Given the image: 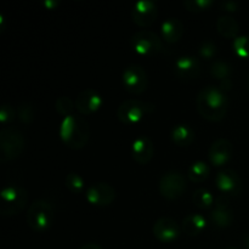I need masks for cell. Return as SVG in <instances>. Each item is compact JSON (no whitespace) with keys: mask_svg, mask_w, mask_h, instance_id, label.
<instances>
[{"mask_svg":"<svg viewBox=\"0 0 249 249\" xmlns=\"http://www.w3.org/2000/svg\"><path fill=\"white\" fill-rule=\"evenodd\" d=\"M58 5H60V1H58V0H45V1H44V6L49 10H55Z\"/></svg>","mask_w":249,"mask_h":249,"instance_id":"34","label":"cell"},{"mask_svg":"<svg viewBox=\"0 0 249 249\" xmlns=\"http://www.w3.org/2000/svg\"><path fill=\"white\" fill-rule=\"evenodd\" d=\"M122 80H123L126 91H129L130 94H142L147 89V73L141 65L133 63V65L125 67V70L123 71V75H122Z\"/></svg>","mask_w":249,"mask_h":249,"instance_id":"9","label":"cell"},{"mask_svg":"<svg viewBox=\"0 0 249 249\" xmlns=\"http://www.w3.org/2000/svg\"><path fill=\"white\" fill-rule=\"evenodd\" d=\"M55 211L50 202L45 199H36L29 206L26 214V221L32 230L36 232L46 231L53 224Z\"/></svg>","mask_w":249,"mask_h":249,"instance_id":"3","label":"cell"},{"mask_svg":"<svg viewBox=\"0 0 249 249\" xmlns=\"http://www.w3.org/2000/svg\"><path fill=\"white\" fill-rule=\"evenodd\" d=\"M170 136L175 145L180 147H186L195 140V131L189 124L180 123L173 126Z\"/></svg>","mask_w":249,"mask_h":249,"instance_id":"22","label":"cell"},{"mask_svg":"<svg viewBox=\"0 0 249 249\" xmlns=\"http://www.w3.org/2000/svg\"><path fill=\"white\" fill-rule=\"evenodd\" d=\"M196 106L198 113L207 121L219 122L228 112V95L219 85H207L197 95Z\"/></svg>","mask_w":249,"mask_h":249,"instance_id":"1","label":"cell"},{"mask_svg":"<svg viewBox=\"0 0 249 249\" xmlns=\"http://www.w3.org/2000/svg\"><path fill=\"white\" fill-rule=\"evenodd\" d=\"M209 174H211V167L204 160L194 162L187 170V178L196 184L203 182L209 177Z\"/></svg>","mask_w":249,"mask_h":249,"instance_id":"24","label":"cell"},{"mask_svg":"<svg viewBox=\"0 0 249 249\" xmlns=\"http://www.w3.org/2000/svg\"><path fill=\"white\" fill-rule=\"evenodd\" d=\"M155 153V146L150 138L145 135H140L134 140L131 145V156L134 160L141 165H145L152 160Z\"/></svg>","mask_w":249,"mask_h":249,"instance_id":"18","label":"cell"},{"mask_svg":"<svg viewBox=\"0 0 249 249\" xmlns=\"http://www.w3.org/2000/svg\"><path fill=\"white\" fill-rule=\"evenodd\" d=\"M233 153L232 143L228 139L220 138L214 141L208 151L209 160L215 167H221L231 160Z\"/></svg>","mask_w":249,"mask_h":249,"instance_id":"17","label":"cell"},{"mask_svg":"<svg viewBox=\"0 0 249 249\" xmlns=\"http://www.w3.org/2000/svg\"><path fill=\"white\" fill-rule=\"evenodd\" d=\"M79 249H102V248L100 247L99 245H96V243H85V245H83Z\"/></svg>","mask_w":249,"mask_h":249,"instance_id":"35","label":"cell"},{"mask_svg":"<svg viewBox=\"0 0 249 249\" xmlns=\"http://www.w3.org/2000/svg\"><path fill=\"white\" fill-rule=\"evenodd\" d=\"M233 218L235 215L228 198L221 195L214 202V208L211 212V220L219 228H228L232 224Z\"/></svg>","mask_w":249,"mask_h":249,"instance_id":"16","label":"cell"},{"mask_svg":"<svg viewBox=\"0 0 249 249\" xmlns=\"http://www.w3.org/2000/svg\"><path fill=\"white\" fill-rule=\"evenodd\" d=\"M55 108L63 118L70 117L73 114V111L75 108V102L72 101V99L68 96H61L55 101Z\"/></svg>","mask_w":249,"mask_h":249,"instance_id":"27","label":"cell"},{"mask_svg":"<svg viewBox=\"0 0 249 249\" xmlns=\"http://www.w3.org/2000/svg\"><path fill=\"white\" fill-rule=\"evenodd\" d=\"M16 112H15L14 107L10 104H4L0 107V122L2 124H7L10 122H12L16 117Z\"/></svg>","mask_w":249,"mask_h":249,"instance_id":"32","label":"cell"},{"mask_svg":"<svg viewBox=\"0 0 249 249\" xmlns=\"http://www.w3.org/2000/svg\"><path fill=\"white\" fill-rule=\"evenodd\" d=\"M238 7H240V4L236 0H225V1L221 2V9H224L225 11L235 12L237 11Z\"/></svg>","mask_w":249,"mask_h":249,"instance_id":"33","label":"cell"},{"mask_svg":"<svg viewBox=\"0 0 249 249\" xmlns=\"http://www.w3.org/2000/svg\"><path fill=\"white\" fill-rule=\"evenodd\" d=\"M192 199H194V203L198 208H211L214 202H215L212 192L208 191L207 189H203V187L195 190L194 195H192Z\"/></svg>","mask_w":249,"mask_h":249,"instance_id":"25","label":"cell"},{"mask_svg":"<svg viewBox=\"0 0 249 249\" xmlns=\"http://www.w3.org/2000/svg\"><path fill=\"white\" fill-rule=\"evenodd\" d=\"M184 24L179 18L175 17H170V18L165 19L160 27V32H162V38L164 39L167 43H177L184 36Z\"/></svg>","mask_w":249,"mask_h":249,"instance_id":"20","label":"cell"},{"mask_svg":"<svg viewBox=\"0 0 249 249\" xmlns=\"http://www.w3.org/2000/svg\"><path fill=\"white\" fill-rule=\"evenodd\" d=\"M207 220L202 214H187L182 220V230L189 236H197L206 229Z\"/></svg>","mask_w":249,"mask_h":249,"instance_id":"23","label":"cell"},{"mask_svg":"<svg viewBox=\"0 0 249 249\" xmlns=\"http://www.w3.org/2000/svg\"><path fill=\"white\" fill-rule=\"evenodd\" d=\"M215 184L223 195L236 196L242 190V180L232 169H223L216 174Z\"/></svg>","mask_w":249,"mask_h":249,"instance_id":"15","label":"cell"},{"mask_svg":"<svg viewBox=\"0 0 249 249\" xmlns=\"http://www.w3.org/2000/svg\"><path fill=\"white\" fill-rule=\"evenodd\" d=\"M24 136L18 129L12 126H4L0 130V160H16L24 150Z\"/></svg>","mask_w":249,"mask_h":249,"instance_id":"4","label":"cell"},{"mask_svg":"<svg viewBox=\"0 0 249 249\" xmlns=\"http://www.w3.org/2000/svg\"><path fill=\"white\" fill-rule=\"evenodd\" d=\"M74 102L75 108L78 109V112L83 116H88V114L96 112L102 106L104 100H102L101 95L96 90L88 88V89H84L78 94Z\"/></svg>","mask_w":249,"mask_h":249,"instance_id":"13","label":"cell"},{"mask_svg":"<svg viewBox=\"0 0 249 249\" xmlns=\"http://www.w3.org/2000/svg\"><path fill=\"white\" fill-rule=\"evenodd\" d=\"M16 114L23 124H29L34 121V108L29 102L19 104L18 107H17Z\"/></svg>","mask_w":249,"mask_h":249,"instance_id":"29","label":"cell"},{"mask_svg":"<svg viewBox=\"0 0 249 249\" xmlns=\"http://www.w3.org/2000/svg\"><path fill=\"white\" fill-rule=\"evenodd\" d=\"M186 178L179 172H167L160 180V192L164 198L177 199L186 191Z\"/></svg>","mask_w":249,"mask_h":249,"instance_id":"8","label":"cell"},{"mask_svg":"<svg viewBox=\"0 0 249 249\" xmlns=\"http://www.w3.org/2000/svg\"><path fill=\"white\" fill-rule=\"evenodd\" d=\"M225 249H237L236 247H232V246H229V247H226Z\"/></svg>","mask_w":249,"mask_h":249,"instance_id":"37","label":"cell"},{"mask_svg":"<svg viewBox=\"0 0 249 249\" xmlns=\"http://www.w3.org/2000/svg\"><path fill=\"white\" fill-rule=\"evenodd\" d=\"M65 184L66 186H67V189L70 190L72 194L79 195L84 191V187H85L84 180H83V178L80 177L78 173H74V172L68 173V174L66 175Z\"/></svg>","mask_w":249,"mask_h":249,"instance_id":"26","label":"cell"},{"mask_svg":"<svg viewBox=\"0 0 249 249\" xmlns=\"http://www.w3.org/2000/svg\"><path fill=\"white\" fill-rule=\"evenodd\" d=\"M232 49L237 56L242 58H249V34L240 36L233 39Z\"/></svg>","mask_w":249,"mask_h":249,"instance_id":"28","label":"cell"},{"mask_svg":"<svg viewBox=\"0 0 249 249\" xmlns=\"http://www.w3.org/2000/svg\"><path fill=\"white\" fill-rule=\"evenodd\" d=\"M62 142L72 150H80L88 143L90 138L89 123L83 117L72 114L63 118L60 125Z\"/></svg>","mask_w":249,"mask_h":249,"instance_id":"2","label":"cell"},{"mask_svg":"<svg viewBox=\"0 0 249 249\" xmlns=\"http://www.w3.org/2000/svg\"><path fill=\"white\" fill-rule=\"evenodd\" d=\"M130 45L139 55H155L163 50V41L157 33L141 29L133 34Z\"/></svg>","mask_w":249,"mask_h":249,"instance_id":"7","label":"cell"},{"mask_svg":"<svg viewBox=\"0 0 249 249\" xmlns=\"http://www.w3.org/2000/svg\"><path fill=\"white\" fill-rule=\"evenodd\" d=\"M243 245H245L246 249H249V233H247V235L243 237Z\"/></svg>","mask_w":249,"mask_h":249,"instance_id":"36","label":"cell"},{"mask_svg":"<svg viewBox=\"0 0 249 249\" xmlns=\"http://www.w3.org/2000/svg\"><path fill=\"white\" fill-rule=\"evenodd\" d=\"M0 214L2 216H12L23 211L28 202V192L19 185H7L1 190Z\"/></svg>","mask_w":249,"mask_h":249,"instance_id":"5","label":"cell"},{"mask_svg":"<svg viewBox=\"0 0 249 249\" xmlns=\"http://www.w3.org/2000/svg\"><path fill=\"white\" fill-rule=\"evenodd\" d=\"M213 4V0H185L184 1V6L191 12L206 11Z\"/></svg>","mask_w":249,"mask_h":249,"instance_id":"30","label":"cell"},{"mask_svg":"<svg viewBox=\"0 0 249 249\" xmlns=\"http://www.w3.org/2000/svg\"><path fill=\"white\" fill-rule=\"evenodd\" d=\"M248 91H249V77H248Z\"/></svg>","mask_w":249,"mask_h":249,"instance_id":"38","label":"cell"},{"mask_svg":"<svg viewBox=\"0 0 249 249\" xmlns=\"http://www.w3.org/2000/svg\"><path fill=\"white\" fill-rule=\"evenodd\" d=\"M198 53L204 60H211L216 53V45L212 40H204L198 48Z\"/></svg>","mask_w":249,"mask_h":249,"instance_id":"31","label":"cell"},{"mask_svg":"<svg viewBox=\"0 0 249 249\" xmlns=\"http://www.w3.org/2000/svg\"><path fill=\"white\" fill-rule=\"evenodd\" d=\"M85 197L92 206L106 207L113 203L117 197V191L112 185L107 182H95L88 187L85 191Z\"/></svg>","mask_w":249,"mask_h":249,"instance_id":"10","label":"cell"},{"mask_svg":"<svg viewBox=\"0 0 249 249\" xmlns=\"http://www.w3.org/2000/svg\"><path fill=\"white\" fill-rule=\"evenodd\" d=\"M231 73H232V67L230 63H228L224 60H215L211 66V74L213 75L215 79L220 82L219 87L223 90L228 91L232 87V82H231Z\"/></svg>","mask_w":249,"mask_h":249,"instance_id":"19","label":"cell"},{"mask_svg":"<svg viewBox=\"0 0 249 249\" xmlns=\"http://www.w3.org/2000/svg\"><path fill=\"white\" fill-rule=\"evenodd\" d=\"M158 16L157 5L152 0H139L131 10L134 23L140 27H148L156 21Z\"/></svg>","mask_w":249,"mask_h":249,"instance_id":"11","label":"cell"},{"mask_svg":"<svg viewBox=\"0 0 249 249\" xmlns=\"http://www.w3.org/2000/svg\"><path fill=\"white\" fill-rule=\"evenodd\" d=\"M152 232L160 242L170 243L180 236V226L174 219L163 216L153 224Z\"/></svg>","mask_w":249,"mask_h":249,"instance_id":"12","label":"cell"},{"mask_svg":"<svg viewBox=\"0 0 249 249\" xmlns=\"http://www.w3.org/2000/svg\"><path fill=\"white\" fill-rule=\"evenodd\" d=\"M156 106L152 102L138 99L124 100L117 108V118L126 125L139 123L143 117L153 113Z\"/></svg>","mask_w":249,"mask_h":249,"instance_id":"6","label":"cell"},{"mask_svg":"<svg viewBox=\"0 0 249 249\" xmlns=\"http://www.w3.org/2000/svg\"><path fill=\"white\" fill-rule=\"evenodd\" d=\"M174 72L182 80L196 79L202 72L201 62L195 56H180L174 63Z\"/></svg>","mask_w":249,"mask_h":249,"instance_id":"14","label":"cell"},{"mask_svg":"<svg viewBox=\"0 0 249 249\" xmlns=\"http://www.w3.org/2000/svg\"><path fill=\"white\" fill-rule=\"evenodd\" d=\"M216 29L224 38L236 39L240 32V24L231 15H221L216 21Z\"/></svg>","mask_w":249,"mask_h":249,"instance_id":"21","label":"cell"}]
</instances>
